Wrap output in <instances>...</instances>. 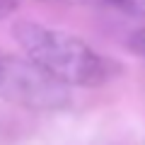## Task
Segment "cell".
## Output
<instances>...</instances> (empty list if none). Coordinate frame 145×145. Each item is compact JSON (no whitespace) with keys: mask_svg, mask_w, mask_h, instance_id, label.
Listing matches in <instances>:
<instances>
[{"mask_svg":"<svg viewBox=\"0 0 145 145\" xmlns=\"http://www.w3.org/2000/svg\"><path fill=\"white\" fill-rule=\"evenodd\" d=\"M48 3H68V5H111V0H48Z\"/></svg>","mask_w":145,"mask_h":145,"instance_id":"obj_5","label":"cell"},{"mask_svg":"<svg viewBox=\"0 0 145 145\" xmlns=\"http://www.w3.org/2000/svg\"><path fill=\"white\" fill-rule=\"evenodd\" d=\"M17 7V0H0V17H7Z\"/></svg>","mask_w":145,"mask_h":145,"instance_id":"obj_6","label":"cell"},{"mask_svg":"<svg viewBox=\"0 0 145 145\" xmlns=\"http://www.w3.org/2000/svg\"><path fill=\"white\" fill-rule=\"evenodd\" d=\"M0 99L31 111H56L68 104V87L29 58L0 51Z\"/></svg>","mask_w":145,"mask_h":145,"instance_id":"obj_2","label":"cell"},{"mask_svg":"<svg viewBox=\"0 0 145 145\" xmlns=\"http://www.w3.org/2000/svg\"><path fill=\"white\" fill-rule=\"evenodd\" d=\"M111 7H119L123 12L145 17V0H111Z\"/></svg>","mask_w":145,"mask_h":145,"instance_id":"obj_3","label":"cell"},{"mask_svg":"<svg viewBox=\"0 0 145 145\" xmlns=\"http://www.w3.org/2000/svg\"><path fill=\"white\" fill-rule=\"evenodd\" d=\"M131 46H133L138 53H143V56H145V29H140V31H135V34H133Z\"/></svg>","mask_w":145,"mask_h":145,"instance_id":"obj_4","label":"cell"},{"mask_svg":"<svg viewBox=\"0 0 145 145\" xmlns=\"http://www.w3.org/2000/svg\"><path fill=\"white\" fill-rule=\"evenodd\" d=\"M12 36L31 63H36L65 87H97L114 72L109 58H104L75 34L36 22H17L12 27Z\"/></svg>","mask_w":145,"mask_h":145,"instance_id":"obj_1","label":"cell"}]
</instances>
